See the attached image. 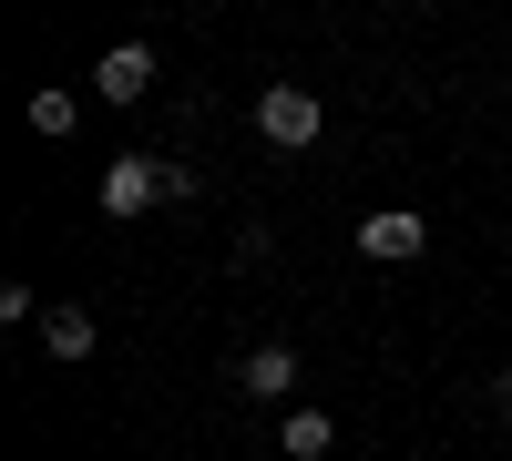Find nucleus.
<instances>
[{"label":"nucleus","instance_id":"nucleus-1","mask_svg":"<svg viewBox=\"0 0 512 461\" xmlns=\"http://www.w3.org/2000/svg\"><path fill=\"white\" fill-rule=\"evenodd\" d=\"M256 134H267L277 154H308L328 134V103L308 93V82H267V93H256Z\"/></svg>","mask_w":512,"mask_h":461},{"label":"nucleus","instance_id":"nucleus-2","mask_svg":"<svg viewBox=\"0 0 512 461\" xmlns=\"http://www.w3.org/2000/svg\"><path fill=\"white\" fill-rule=\"evenodd\" d=\"M420 246H431V226H420L410 205H379V216H359V257H379V267H410Z\"/></svg>","mask_w":512,"mask_h":461},{"label":"nucleus","instance_id":"nucleus-3","mask_svg":"<svg viewBox=\"0 0 512 461\" xmlns=\"http://www.w3.org/2000/svg\"><path fill=\"white\" fill-rule=\"evenodd\" d=\"M144 205H164V164L154 154H113L103 164V216H144Z\"/></svg>","mask_w":512,"mask_h":461},{"label":"nucleus","instance_id":"nucleus-4","mask_svg":"<svg viewBox=\"0 0 512 461\" xmlns=\"http://www.w3.org/2000/svg\"><path fill=\"white\" fill-rule=\"evenodd\" d=\"M144 82H154V52H144V41H113V52L93 62V93H103V103H144Z\"/></svg>","mask_w":512,"mask_h":461},{"label":"nucleus","instance_id":"nucleus-5","mask_svg":"<svg viewBox=\"0 0 512 461\" xmlns=\"http://www.w3.org/2000/svg\"><path fill=\"white\" fill-rule=\"evenodd\" d=\"M236 390L246 400H297V349H246L236 359Z\"/></svg>","mask_w":512,"mask_h":461},{"label":"nucleus","instance_id":"nucleus-6","mask_svg":"<svg viewBox=\"0 0 512 461\" xmlns=\"http://www.w3.org/2000/svg\"><path fill=\"white\" fill-rule=\"evenodd\" d=\"M93 339H103V328H93V308H41V349H52V359H93Z\"/></svg>","mask_w":512,"mask_h":461},{"label":"nucleus","instance_id":"nucleus-7","mask_svg":"<svg viewBox=\"0 0 512 461\" xmlns=\"http://www.w3.org/2000/svg\"><path fill=\"white\" fill-rule=\"evenodd\" d=\"M277 451H287V461H328V451H338V421H328V410H287V421H277Z\"/></svg>","mask_w":512,"mask_h":461},{"label":"nucleus","instance_id":"nucleus-8","mask_svg":"<svg viewBox=\"0 0 512 461\" xmlns=\"http://www.w3.org/2000/svg\"><path fill=\"white\" fill-rule=\"evenodd\" d=\"M72 123H82V93H62V82L31 93V134H72Z\"/></svg>","mask_w":512,"mask_h":461},{"label":"nucleus","instance_id":"nucleus-9","mask_svg":"<svg viewBox=\"0 0 512 461\" xmlns=\"http://www.w3.org/2000/svg\"><path fill=\"white\" fill-rule=\"evenodd\" d=\"M482 400H492V421H502V431H512V369H502V380H492V390H482Z\"/></svg>","mask_w":512,"mask_h":461}]
</instances>
